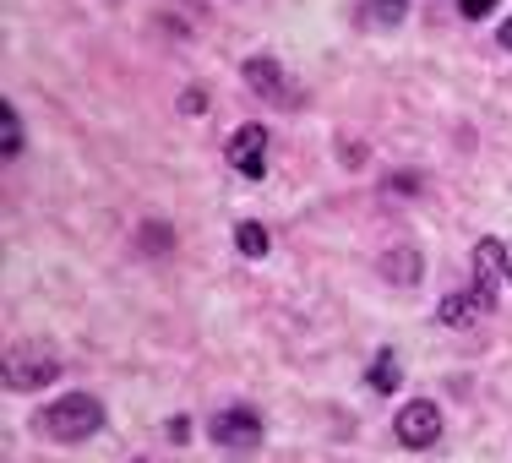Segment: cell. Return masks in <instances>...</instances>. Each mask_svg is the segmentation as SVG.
Returning a JSON list of instances; mask_svg holds the SVG:
<instances>
[{
  "label": "cell",
  "instance_id": "12",
  "mask_svg": "<svg viewBox=\"0 0 512 463\" xmlns=\"http://www.w3.org/2000/svg\"><path fill=\"white\" fill-rule=\"evenodd\" d=\"M235 246L246 251V257H267V229L256 224V218H246V224L235 229Z\"/></svg>",
  "mask_w": 512,
  "mask_h": 463
},
{
  "label": "cell",
  "instance_id": "6",
  "mask_svg": "<svg viewBox=\"0 0 512 463\" xmlns=\"http://www.w3.org/2000/svg\"><path fill=\"white\" fill-rule=\"evenodd\" d=\"M491 311H496V295H485V289H474V284L442 300V322L447 327H474V322H485Z\"/></svg>",
  "mask_w": 512,
  "mask_h": 463
},
{
  "label": "cell",
  "instance_id": "18",
  "mask_svg": "<svg viewBox=\"0 0 512 463\" xmlns=\"http://www.w3.org/2000/svg\"><path fill=\"white\" fill-rule=\"evenodd\" d=\"M507 278H512V262H507Z\"/></svg>",
  "mask_w": 512,
  "mask_h": 463
},
{
  "label": "cell",
  "instance_id": "9",
  "mask_svg": "<svg viewBox=\"0 0 512 463\" xmlns=\"http://www.w3.org/2000/svg\"><path fill=\"white\" fill-rule=\"evenodd\" d=\"M382 278H393V284H420V251H387L382 257Z\"/></svg>",
  "mask_w": 512,
  "mask_h": 463
},
{
  "label": "cell",
  "instance_id": "2",
  "mask_svg": "<svg viewBox=\"0 0 512 463\" xmlns=\"http://www.w3.org/2000/svg\"><path fill=\"white\" fill-rule=\"evenodd\" d=\"M60 376V355L44 344H17L6 355V387L11 393H33V387H50Z\"/></svg>",
  "mask_w": 512,
  "mask_h": 463
},
{
  "label": "cell",
  "instance_id": "3",
  "mask_svg": "<svg viewBox=\"0 0 512 463\" xmlns=\"http://www.w3.org/2000/svg\"><path fill=\"white\" fill-rule=\"evenodd\" d=\"M207 431H213V442L224 447V453H256V447H262V414L246 409V404H240V409H218Z\"/></svg>",
  "mask_w": 512,
  "mask_h": 463
},
{
  "label": "cell",
  "instance_id": "4",
  "mask_svg": "<svg viewBox=\"0 0 512 463\" xmlns=\"http://www.w3.org/2000/svg\"><path fill=\"white\" fill-rule=\"evenodd\" d=\"M393 431H398V442L404 447H436L442 442V409L431 404V398H414L409 409H398V420H393Z\"/></svg>",
  "mask_w": 512,
  "mask_h": 463
},
{
  "label": "cell",
  "instance_id": "17",
  "mask_svg": "<svg viewBox=\"0 0 512 463\" xmlns=\"http://www.w3.org/2000/svg\"><path fill=\"white\" fill-rule=\"evenodd\" d=\"M502 50H512V17L502 22Z\"/></svg>",
  "mask_w": 512,
  "mask_h": 463
},
{
  "label": "cell",
  "instance_id": "13",
  "mask_svg": "<svg viewBox=\"0 0 512 463\" xmlns=\"http://www.w3.org/2000/svg\"><path fill=\"white\" fill-rule=\"evenodd\" d=\"M360 6H365V17L387 22V28H393V22H404V17H409V6H404V0H360Z\"/></svg>",
  "mask_w": 512,
  "mask_h": 463
},
{
  "label": "cell",
  "instance_id": "8",
  "mask_svg": "<svg viewBox=\"0 0 512 463\" xmlns=\"http://www.w3.org/2000/svg\"><path fill=\"white\" fill-rule=\"evenodd\" d=\"M246 82L262 99H273V104H284L289 99V77L278 71V60H267V55H256V60H246Z\"/></svg>",
  "mask_w": 512,
  "mask_h": 463
},
{
  "label": "cell",
  "instance_id": "7",
  "mask_svg": "<svg viewBox=\"0 0 512 463\" xmlns=\"http://www.w3.org/2000/svg\"><path fill=\"white\" fill-rule=\"evenodd\" d=\"M502 267H507V257H502V240H491V235H485L480 246H474V289L496 295V289H502Z\"/></svg>",
  "mask_w": 512,
  "mask_h": 463
},
{
  "label": "cell",
  "instance_id": "16",
  "mask_svg": "<svg viewBox=\"0 0 512 463\" xmlns=\"http://www.w3.org/2000/svg\"><path fill=\"white\" fill-rule=\"evenodd\" d=\"M496 0H463V17H491Z\"/></svg>",
  "mask_w": 512,
  "mask_h": 463
},
{
  "label": "cell",
  "instance_id": "15",
  "mask_svg": "<svg viewBox=\"0 0 512 463\" xmlns=\"http://www.w3.org/2000/svg\"><path fill=\"white\" fill-rule=\"evenodd\" d=\"M202 109H207V93H202V88H186V93H180V115H202Z\"/></svg>",
  "mask_w": 512,
  "mask_h": 463
},
{
  "label": "cell",
  "instance_id": "14",
  "mask_svg": "<svg viewBox=\"0 0 512 463\" xmlns=\"http://www.w3.org/2000/svg\"><path fill=\"white\" fill-rule=\"evenodd\" d=\"M142 251H169V224H148V229H142Z\"/></svg>",
  "mask_w": 512,
  "mask_h": 463
},
{
  "label": "cell",
  "instance_id": "11",
  "mask_svg": "<svg viewBox=\"0 0 512 463\" xmlns=\"http://www.w3.org/2000/svg\"><path fill=\"white\" fill-rule=\"evenodd\" d=\"M0 153L6 158H17L22 153V120H17V109H0Z\"/></svg>",
  "mask_w": 512,
  "mask_h": 463
},
{
  "label": "cell",
  "instance_id": "10",
  "mask_svg": "<svg viewBox=\"0 0 512 463\" xmlns=\"http://www.w3.org/2000/svg\"><path fill=\"white\" fill-rule=\"evenodd\" d=\"M398 382H404L398 355H393V349H382V355H376V365H371V387H376V393H398Z\"/></svg>",
  "mask_w": 512,
  "mask_h": 463
},
{
  "label": "cell",
  "instance_id": "1",
  "mask_svg": "<svg viewBox=\"0 0 512 463\" xmlns=\"http://www.w3.org/2000/svg\"><path fill=\"white\" fill-rule=\"evenodd\" d=\"M39 425H44V436H55V442H88V436L104 431V404L93 393H66L39 414Z\"/></svg>",
  "mask_w": 512,
  "mask_h": 463
},
{
  "label": "cell",
  "instance_id": "5",
  "mask_svg": "<svg viewBox=\"0 0 512 463\" xmlns=\"http://www.w3.org/2000/svg\"><path fill=\"white\" fill-rule=\"evenodd\" d=\"M229 164L240 169L246 180H262L267 175V126H240L235 137H229Z\"/></svg>",
  "mask_w": 512,
  "mask_h": 463
}]
</instances>
